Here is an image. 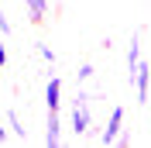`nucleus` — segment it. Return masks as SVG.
Returning a JSON list of instances; mask_svg holds the SVG:
<instances>
[{"instance_id":"6e6552de","label":"nucleus","mask_w":151,"mask_h":148,"mask_svg":"<svg viewBox=\"0 0 151 148\" xmlns=\"http://www.w3.org/2000/svg\"><path fill=\"white\" fill-rule=\"evenodd\" d=\"M7 124H10V134H14L17 141H28V128H21L17 110H7Z\"/></svg>"},{"instance_id":"1a4fd4ad","label":"nucleus","mask_w":151,"mask_h":148,"mask_svg":"<svg viewBox=\"0 0 151 148\" xmlns=\"http://www.w3.org/2000/svg\"><path fill=\"white\" fill-rule=\"evenodd\" d=\"M93 73H96V69H93V62H83V65H79V73H76V83H86V79H93Z\"/></svg>"},{"instance_id":"f8f14e48","label":"nucleus","mask_w":151,"mask_h":148,"mask_svg":"<svg viewBox=\"0 0 151 148\" xmlns=\"http://www.w3.org/2000/svg\"><path fill=\"white\" fill-rule=\"evenodd\" d=\"M0 65H7V48L0 45Z\"/></svg>"},{"instance_id":"f03ea898","label":"nucleus","mask_w":151,"mask_h":148,"mask_svg":"<svg viewBox=\"0 0 151 148\" xmlns=\"http://www.w3.org/2000/svg\"><path fill=\"white\" fill-rule=\"evenodd\" d=\"M124 117H127V110H124L120 103L110 110V120H106V128L100 131V145H117V138H120V131H124Z\"/></svg>"},{"instance_id":"423d86ee","label":"nucleus","mask_w":151,"mask_h":148,"mask_svg":"<svg viewBox=\"0 0 151 148\" xmlns=\"http://www.w3.org/2000/svg\"><path fill=\"white\" fill-rule=\"evenodd\" d=\"M137 62H141V31L131 35V48H127V79H131V73L137 69Z\"/></svg>"},{"instance_id":"9b49d317","label":"nucleus","mask_w":151,"mask_h":148,"mask_svg":"<svg viewBox=\"0 0 151 148\" xmlns=\"http://www.w3.org/2000/svg\"><path fill=\"white\" fill-rule=\"evenodd\" d=\"M0 31H4V35H10V31H14V24H10V17L4 14V10H0Z\"/></svg>"},{"instance_id":"ddd939ff","label":"nucleus","mask_w":151,"mask_h":148,"mask_svg":"<svg viewBox=\"0 0 151 148\" xmlns=\"http://www.w3.org/2000/svg\"><path fill=\"white\" fill-rule=\"evenodd\" d=\"M4 141H7V128H4V124H0V145H4Z\"/></svg>"},{"instance_id":"39448f33","label":"nucleus","mask_w":151,"mask_h":148,"mask_svg":"<svg viewBox=\"0 0 151 148\" xmlns=\"http://www.w3.org/2000/svg\"><path fill=\"white\" fill-rule=\"evenodd\" d=\"M45 103H48V110H58V107H62V79H58V76H48V83H45Z\"/></svg>"},{"instance_id":"0eeeda50","label":"nucleus","mask_w":151,"mask_h":148,"mask_svg":"<svg viewBox=\"0 0 151 148\" xmlns=\"http://www.w3.org/2000/svg\"><path fill=\"white\" fill-rule=\"evenodd\" d=\"M24 7H28L31 24H45V17H48V0H24Z\"/></svg>"},{"instance_id":"f257e3e1","label":"nucleus","mask_w":151,"mask_h":148,"mask_svg":"<svg viewBox=\"0 0 151 148\" xmlns=\"http://www.w3.org/2000/svg\"><path fill=\"white\" fill-rule=\"evenodd\" d=\"M89 128H93V107H89V96L79 93L76 103H72V134L76 138H86Z\"/></svg>"},{"instance_id":"7ed1b4c3","label":"nucleus","mask_w":151,"mask_h":148,"mask_svg":"<svg viewBox=\"0 0 151 148\" xmlns=\"http://www.w3.org/2000/svg\"><path fill=\"white\" fill-rule=\"evenodd\" d=\"M131 86L137 90V100L141 103L148 100V93H151V62H144V59L137 62V69L131 73Z\"/></svg>"},{"instance_id":"20e7f679","label":"nucleus","mask_w":151,"mask_h":148,"mask_svg":"<svg viewBox=\"0 0 151 148\" xmlns=\"http://www.w3.org/2000/svg\"><path fill=\"white\" fill-rule=\"evenodd\" d=\"M45 145H48V148L62 145V120H58V110H48V120H45Z\"/></svg>"},{"instance_id":"9d476101","label":"nucleus","mask_w":151,"mask_h":148,"mask_svg":"<svg viewBox=\"0 0 151 148\" xmlns=\"http://www.w3.org/2000/svg\"><path fill=\"white\" fill-rule=\"evenodd\" d=\"M35 52H38V55H41V59H45L48 65H55V52H52V48H48L45 41H38V45H35Z\"/></svg>"}]
</instances>
